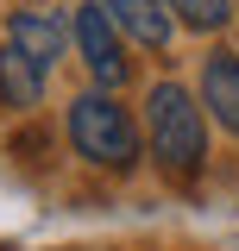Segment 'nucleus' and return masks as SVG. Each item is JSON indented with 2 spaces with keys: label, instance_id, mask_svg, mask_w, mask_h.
Returning a JSON list of instances; mask_svg holds the SVG:
<instances>
[{
  "label": "nucleus",
  "instance_id": "5",
  "mask_svg": "<svg viewBox=\"0 0 239 251\" xmlns=\"http://www.w3.org/2000/svg\"><path fill=\"white\" fill-rule=\"evenodd\" d=\"M94 6L114 19L120 38H132V44H145V50H164L170 31H177V19H170L164 0H94Z\"/></svg>",
  "mask_w": 239,
  "mask_h": 251
},
{
  "label": "nucleus",
  "instance_id": "6",
  "mask_svg": "<svg viewBox=\"0 0 239 251\" xmlns=\"http://www.w3.org/2000/svg\"><path fill=\"white\" fill-rule=\"evenodd\" d=\"M202 107L239 138V50H214L202 69Z\"/></svg>",
  "mask_w": 239,
  "mask_h": 251
},
{
  "label": "nucleus",
  "instance_id": "2",
  "mask_svg": "<svg viewBox=\"0 0 239 251\" xmlns=\"http://www.w3.org/2000/svg\"><path fill=\"white\" fill-rule=\"evenodd\" d=\"M69 145L94 170H132L139 163V126L107 88H89L69 100Z\"/></svg>",
  "mask_w": 239,
  "mask_h": 251
},
{
  "label": "nucleus",
  "instance_id": "3",
  "mask_svg": "<svg viewBox=\"0 0 239 251\" xmlns=\"http://www.w3.org/2000/svg\"><path fill=\"white\" fill-rule=\"evenodd\" d=\"M69 38H76V50H82V63H89V75L101 82V88H120V82L132 75V63H126V44H120L114 19H107L94 0H82V6H76Z\"/></svg>",
  "mask_w": 239,
  "mask_h": 251
},
{
  "label": "nucleus",
  "instance_id": "8",
  "mask_svg": "<svg viewBox=\"0 0 239 251\" xmlns=\"http://www.w3.org/2000/svg\"><path fill=\"white\" fill-rule=\"evenodd\" d=\"M170 6V19H182L189 31H220L233 19V0H164Z\"/></svg>",
  "mask_w": 239,
  "mask_h": 251
},
{
  "label": "nucleus",
  "instance_id": "7",
  "mask_svg": "<svg viewBox=\"0 0 239 251\" xmlns=\"http://www.w3.org/2000/svg\"><path fill=\"white\" fill-rule=\"evenodd\" d=\"M44 82H51V69H38L26 50H13V44H0V100L6 107H38L44 100Z\"/></svg>",
  "mask_w": 239,
  "mask_h": 251
},
{
  "label": "nucleus",
  "instance_id": "4",
  "mask_svg": "<svg viewBox=\"0 0 239 251\" xmlns=\"http://www.w3.org/2000/svg\"><path fill=\"white\" fill-rule=\"evenodd\" d=\"M63 38H69V25H63L57 13H44V6H19V13L6 19V44H13V50H26L38 69H57Z\"/></svg>",
  "mask_w": 239,
  "mask_h": 251
},
{
  "label": "nucleus",
  "instance_id": "1",
  "mask_svg": "<svg viewBox=\"0 0 239 251\" xmlns=\"http://www.w3.org/2000/svg\"><path fill=\"white\" fill-rule=\"evenodd\" d=\"M145 126H151V157L164 163V176L195 182L202 163H208V120H202V100L182 88V82H157L145 100Z\"/></svg>",
  "mask_w": 239,
  "mask_h": 251
}]
</instances>
